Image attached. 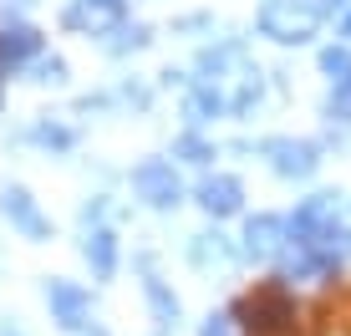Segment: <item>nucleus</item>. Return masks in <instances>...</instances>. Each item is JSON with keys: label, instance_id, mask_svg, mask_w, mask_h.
Segmentation results:
<instances>
[{"label": "nucleus", "instance_id": "2", "mask_svg": "<svg viewBox=\"0 0 351 336\" xmlns=\"http://www.w3.org/2000/svg\"><path fill=\"white\" fill-rule=\"evenodd\" d=\"M245 316H250V326H255V336H280V331L295 326V301H290L280 285H260L245 301Z\"/></svg>", "mask_w": 351, "mask_h": 336}, {"label": "nucleus", "instance_id": "9", "mask_svg": "<svg viewBox=\"0 0 351 336\" xmlns=\"http://www.w3.org/2000/svg\"><path fill=\"white\" fill-rule=\"evenodd\" d=\"M36 46H41V36H36L31 26H21V21L16 26H0V67H21Z\"/></svg>", "mask_w": 351, "mask_h": 336}, {"label": "nucleus", "instance_id": "20", "mask_svg": "<svg viewBox=\"0 0 351 336\" xmlns=\"http://www.w3.org/2000/svg\"><path fill=\"white\" fill-rule=\"evenodd\" d=\"M92 10H102V16H117V10H123V0H87Z\"/></svg>", "mask_w": 351, "mask_h": 336}, {"label": "nucleus", "instance_id": "17", "mask_svg": "<svg viewBox=\"0 0 351 336\" xmlns=\"http://www.w3.org/2000/svg\"><path fill=\"white\" fill-rule=\"evenodd\" d=\"M331 117H351V87L331 92Z\"/></svg>", "mask_w": 351, "mask_h": 336}, {"label": "nucleus", "instance_id": "4", "mask_svg": "<svg viewBox=\"0 0 351 336\" xmlns=\"http://www.w3.org/2000/svg\"><path fill=\"white\" fill-rule=\"evenodd\" d=\"M46 301H51V311H56V321H62V326H87L92 296L82 291V285H71V280H51V285H46Z\"/></svg>", "mask_w": 351, "mask_h": 336}, {"label": "nucleus", "instance_id": "19", "mask_svg": "<svg viewBox=\"0 0 351 336\" xmlns=\"http://www.w3.org/2000/svg\"><path fill=\"white\" fill-rule=\"evenodd\" d=\"M62 77H66V67H62V62H56V56H51V62L41 67V77H36V82H62Z\"/></svg>", "mask_w": 351, "mask_h": 336}, {"label": "nucleus", "instance_id": "3", "mask_svg": "<svg viewBox=\"0 0 351 336\" xmlns=\"http://www.w3.org/2000/svg\"><path fill=\"white\" fill-rule=\"evenodd\" d=\"M132 189H138L153 209H168V204H178V194H184V189H178L173 163H163V158H148V163L132 168Z\"/></svg>", "mask_w": 351, "mask_h": 336}, {"label": "nucleus", "instance_id": "10", "mask_svg": "<svg viewBox=\"0 0 351 336\" xmlns=\"http://www.w3.org/2000/svg\"><path fill=\"white\" fill-rule=\"evenodd\" d=\"M87 265L102 275V280L117 270V235L112 230H92L87 235Z\"/></svg>", "mask_w": 351, "mask_h": 336}, {"label": "nucleus", "instance_id": "13", "mask_svg": "<svg viewBox=\"0 0 351 336\" xmlns=\"http://www.w3.org/2000/svg\"><path fill=\"white\" fill-rule=\"evenodd\" d=\"M219 107H224V97L214 87H204V92H193V97H189V117H193V123H204V117H214Z\"/></svg>", "mask_w": 351, "mask_h": 336}, {"label": "nucleus", "instance_id": "18", "mask_svg": "<svg viewBox=\"0 0 351 336\" xmlns=\"http://www.w3.org/2000/svg\"><path fill=\"white\" fill-rule=\"evenodd\" d=\"M199 336H229V316H209L204 321V331Z\"/></svg>", "mask_w": 351, "mask_h": 336}, {"label": "nucleus", "instance_id": "12", "mask_svg": "<svg viewBox=\"0 0 351 336\" xmlns=\"http://www.w3.org/2000/svg\"><path fill=\"white\" fill-rule=\"evenodd\" d=\"M224 260H229L224 235H199V239H193V265L209 270V265H224Z\"/></svg>", "mask_w": 351, "mask_h": 336}, {"label": "nucleus", "instance_id": "7", "mask_svg": "<svg viewBox=\"0 0 351 336\" xmlns=\"http://www.w3.org/2000/svg\"><path fill=\"white\" fill-rule=\"evenodd\" d=\"M285 230H290L285 219H275V214H260V219H250V224H245V250H250L255 260L285 255V239H280Z\"/></svg>", "mask_w": 351, "mask_h": 336}, {"label": "nucleus", "instance_id": "21", "mask_svg": "<svg viewBox=\"0 0 351 336\" xmlns=\"http://www.w3.org/2000/svg\"><path fill=\"white\" fill-rule=\"evenodd\" d=\"M326 10H331L336 21H346V16H351V0H326Z\"/></svg>", "mask_w": 351, "mask_h": 336}, {"label": "nucleus", "instance_id": "23", "mask_svg": "<svg viewBox=\"0 0 351 336\" xmlns=\"http://www.w3.org/2000/svg\"><path fill=\"white\" fill-rule=\"evenodd\" d=\"M92 336H107V331H92Z\"/></svg>", "mask_w": 351, "mask_h": 336}, {"label": "nucleus", "instance_id": "11", "mask_svg": "<svg viewBox=\"0 0 351 336\" xmlns=\"http://www.w3.org/2000/svg\"><path fill=\"white\" fill-rule=\"evenodd\" d=\"M321 67H326V77L336 82V92L351 87V46H326V51H321Z\"/></svg>", "mask_w": 351, "mask_h": 336}, {"label": "nucleus", "instance_id": "1", "mask_svg": "<svg viewBox=\"0 0 351 336\" xmlns=\"http://www.w3.org/2000/svg\"><path fill=\"white\" fill-rule=\"evenodd\" d=\"M316 21H321V5L316 0H265V10H260V31L265 36H275V41H306L311 31H316Z\"/></svg>", "mask_w": 351, "mask_h": 336}, {"label": "nucleus", "instance_id": "8", "mask_svg": "<svg viewBox=\"0 0 351 336\" xmlns=\"http://www.w3.org/2000/svg\"><path fill=\"white\" fill-rule=\"evenodd\" d=\"M239 199H245V189H239V178H229V173H214V178L199 184V204L209 214H234Z\"/></svg>", "mask_w": 351, "mask_h": 336}, {"label": "nucleus", "instance_id": "16", "mask_svg": "<svg viewBox=\"0 0 351 336\" xmlns=\"http://www.w3.org/2000/svg\"><path fill=\"white\" fill-rule=\"evenodd\" d=\"M31 138H36V143H51V148H66V143H71V133H66V128H36Z\"/></svg>", "mask_w": 351, "mask_h": 336}, {"label": "nucleus", "instance_id": "5", "mask_svg": "<svg viewBox=\"0 0 351 336\" xmlns=\"http://www.w3.org/2000/svg\"><path fill=\"white\" fill-rule=\"evenodd\" d=\"M265 153H270L275 173H285V178H306L311 168H316V148H311V143H295V138H270Z\"/></svg>", "mask_w": 351, "mask_h": 336}, {"label": "nucleus", "instance_id": "15", "mask_svg": "<svg viewBox=\"0 0 351 336\" xmlns=\"http://www.w3.org/2000/svg\"><path fill=\"white\" fill-rule=\"evenodd\" d=\"M173 153H184L189 163H204V158H209V143H199V138H178V148H173Z\"/></svg>", "mask_w": 351, "mask_h": 336}, {"label": "nucleus", "instance_id": "22", "mask_svg": "<svg viewBox=\"0 0 351 336\" xmlns=\"http://www.w3.org/2000/svg\"><path fill=\"white\" fill-rule=\"evenodd\" d=\"M341 31H346V36H351V16H346V21H341Z\"/></svg>", "mask_w": 351, "mask_h": 336}, {"label": "nucleus", "instance_id": "6", "mask_svg": "<svg viewBox=\"0 0 351 336\" xmlns=\"http://www.w3.org/2000/svg\"><path fill=\"white\" fill-rule=\"evenodd\" d=\"M0 209H5V219L16 224V230H26L31 239L51 235V224L41 219V209H36V199L26 194V189H5V194H0Z\"/></svg>", "mask_w": 351, "mask_h": 336}, {"label": "nucleus", "instance_id": "14", "mask_svg": "<svg viewBox=\"0 0 351 336\" xmlns=\"http://www.w3.org/2000/svg\"><path fill=\"white\" fill-rule=\"evenodd\" d=\"M148 301H153V311H158V321H163V326L178 316V301H168V291H163L158 280H148Z\"/></svg>", "mask_w": 351, "mask_h": 336}]
</instances>
